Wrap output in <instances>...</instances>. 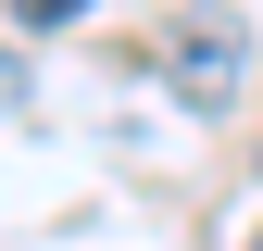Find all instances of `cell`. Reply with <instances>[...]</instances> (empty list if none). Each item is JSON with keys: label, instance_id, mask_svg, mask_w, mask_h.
<instances>
[{"label": "cell", "instance_id": "cell-1", "mask_svg": "<svg viewBox=\"0 0 263 251\" xmlns=\"http://www.w3.org/2000/svg\"><path fill=\"white\" fill-rule=\"evenodd\" d=\"M163 76H176L188 113H226V101H238V76H251L238 13H176V25H163Z\"/></svg>", "mask_w": 263, "mask_h": 251}, {"label": "cell", "instance_id": "cell-2", "mask_svg": "<svg viewBox=\"0 0 263 251\" xmlns=\"http://www.w3.org/2000/svg\"><path fill=\"white\" fill-rule=\"evenodd\" d=\"M88 0H13V25H76Z\"/></svg>", "mask_w": 263, "mask_h": 251}]
</instances>
